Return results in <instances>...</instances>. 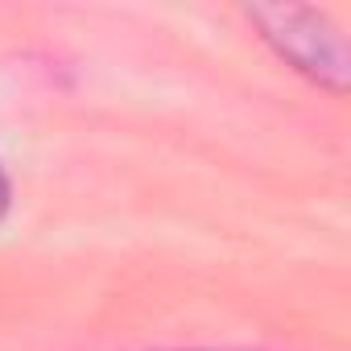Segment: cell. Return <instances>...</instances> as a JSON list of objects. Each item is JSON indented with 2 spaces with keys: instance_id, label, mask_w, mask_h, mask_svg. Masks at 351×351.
Segmentation results:
<instances>
[{
  "instance_id": "1",
  "label": "cell",
  "mask_w": 351,
  "mask_h": 351,
  "mask_svg": "<svg viewBox=\"0 0 351 351\" xmlns=\"http://www.w3.org/2000/svg\"><path fill=\"white\" fill-rule=\"evenodd\" d=\"M244 17L256 25L261 42L289 71H298L302 79H310L330 95L347 91V71H351L347 38L326 13L310 5H252L244 9Z\"/></svg>"
},
{
  "instance_id": "2",
  "label": "cell",
  "mask_w": 351,
  "mask_h": 351,
  "mask_svg": "<svg viewBox=\"0 0 351 351\" xmlns=\"http://www.w3.org/2000/svg\"><path fill=\"white\" fill-rule=\"evenodd\" d=\"M9 207H13V178H9V169H5V161H0V223H5Z\"/></svg>"
},
{
  "instance_id": "3",
  "label": "cell",
  "mask_w": 351,
  "mask_h": 351,
  "mask_svg": "<svg viewBox=\"0 0 351 351\" xmlns=\"http://www.w3.org/2000/svg\"><path fill=\"white\" fill-rule=\"evenodd\" d=\"M178 351H252V347H178Z\"/></svg>"
}]
</instances>
